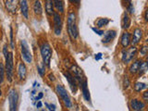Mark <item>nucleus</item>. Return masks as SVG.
<instances>
[{
	"instance_id": "40",
	"label": "nucleus",
	"mask_w": 148,
	"mask_h": 111,
	"mask_svg": "<svg viewBox=\"0 0 148 111\" xmlns=\"http://www.w3.org/2000/svg\"><path fill=\"white\" fill-rule=\"evenodd\" d=\"M48 78H49V81H51V82H54L55 81V76H54V74H49L48 75Z\"/></svg>"
},
{
	"instance_id": "34",
	"label": "nucleus",
	"mask_w": 148,
	"mask_h": 111,
	"mask_svg": "<svg viewBox=\"0 0 148 111\" xmlns=\"http://www.w3.org/2000/svg\"><path fill=\"white\" fill-rule=\"evenodd\" d=\"M128 11L130 14H133L134 13V7H133V4H132L131 2L129 3L128 5Z\"/></svg>"
},
{
	"instance_id": "33",
	"label": "nucleus",
	"mask_w": 148,
	"mask_h": 111,
	"mask_svg": "<svg viewBox=\"0 0 148 111\" xmlns=\"http://www.w3.org/2000/svg\"><path fill=\"white\" fill-rule=\"evenodd\" d=\"M147 50H148V47L146 45H143V47L141 48V50H140V53H141V55L142 56H146V54H147Z\"/></svg>"
},
{
	"instance_id": "32",
	"label": "nucleus",
	"mask_w": 148,
	"mask_h": 111,
	"mask_svg": "<svg viewBox=\"0 0 148 111\" xmlns=\"http://www.w3.org/2000/svg\"><path fill=\"white\" fill-rule=\"evenodd\" d=\"M92 30L94 31L96 34H98V35H103L104 34V31L103 30H99V29H97V28H95V27H92Z\"/></svg>"
},
{
	"instance_id": "23",
	"label": "nucleus",
	"mask_w": 148,
	"mask_h": 111,
	"mask_svg": "<svg viewBox=\"0 0 148 111\" xmlns=\"http://www.w3.org/2000/svg\"><path fill=\"white\" fill-rule=\"evenodd\" d=\"M34 11L36 15H38V16L43 14V7H42L40 0H35V2L34 4Z\"/></svg>"
},
{
	"instance_id": "25",
	"label": "nucleus",
	"mask_w": 148,
	"mask_h": 111,
	"mask_svg": "<svg viewBox=\"0 0 148 111\" xmlns=\"http://www.w3.org/2000/svg\"><path fill=\"white\" fill-rule=\"evenodd\" d=\"M147 69H148V67H147V62L146 61H142L141 65H140V68H139V71H138V73L140 76H143V74H145L147 72Z\"/></svg>"
},
{
	"instance_id": "41",
	"label": "nucleus",
	"mask_w": 148,
	"mask_h": 111,
	"mask_svg": "<svg viewBox=\"0 0 148 111\" xmlns=\"http://www.w3.org/2000/svg\"><path fill=\"white\" fill-rule=\"evenodd\" d=\"M147 13H148V10H146V11H145V21H148V17H147Z\"/></svg>"
},
{
	"instance_id": "4",
	"label": "nucleus",
	"mask_w": 148,
	"mask_h": 111,
	"mask_svg": "<svg viewBox=\"0 0 148 111\" xmlns=\"http://www.w3.org/2000/svg\"><path fill=\"white\" fill-rule=\"evenodd\" d=\"M6 59V68H5V72H6L7 79L8 82H11L13 80V74H14V58H13V53L8 52Z\"/></svg>"
},
{
	"instance_id": "28",
	"label": "nucleus",
	"mask_w": 148,
	"mask_h": 111,
	"mask_svg": "<svg viewBox=\"0 0 148 111\" xmlns=\"http://www.w3.org/2000/svg\"><path fill=\"white\" fill-rule=\"evenodd\" d=\"M5 78V68L2 63H0V84L3 82Z\"/></svg>"
},
{
	"instance_id": "21",
	"label": "nucleus",
	"mask_w": 148,
	"mask_h": 111,
	"mask_svg": "<svg viewBox=\"0 0 148 111\" xmlns=\"http://www.w3.org/2000/svg\"><path fill=\"white\" fill-rule=\"evenodd\" d=\"M54 8L58 11V13H64L65 7H64V1L63 0H53Z\"/></svg>"
},
{
	"instance_id": "12",
	"label": "nucleus",
	"mask_w": 148,
	"mask_h": 111,
	"mask_svg": "<svg viewBox=\"0 0 148 111\" xmlns=\"http://www.w3.org/2000/svg\"><path fill=\"white\" fill-rule=\"evenodd\" d=\"M80 87L82 89V96L83 98H84L85 101L87 102H91V95H90V91H89V88H88V82H87V79L85 81H83L81 84H80Z\"/></svg>"
},
{
	"instance_id": "17",
	"label": "nucleus",
	"mask_w": 148,
	"mask_h": 111,
	"mask_svg": "<svg viewBox=\"0 0 148 111\" xmlns=\"http://www.w3.org/2000/svg\"><path fill=\"white\" fill-rule=\"evenodd\" d=\"M18 78H20L21 81H23L26 79V76H27V69H26V66L24 63L21 62L18 64Z\"/></svg>"
},
{
	"instance_id": "39",
	"label": "nucleus",
	"mask_w": 148,
	"mask_h": 111,
	"mask_svg": "<svg viewBox=\"0 0 148 111\" xmlns=\"http://www.w3.org/2000/svg\"><path fill=\"white\" fill-rule=\"evenodd\" d=\"M69 2L72 3V4H75V5H79L81 2V0H69Z\"/></svg>"
},
{
	"instance_id": "11",
	"label": "nucleus",
	"mask_w": 148,
	"mask_h": 111,
	"mask_svg": "<svg viewBox=\"0 0 148 111\" xmlns=\"http://www.w3.org/2000/svg\"><path fill=\"white\" fill-rule=\"evenodd\" d=\"M5 6L8 12L16 13L18 7V0H5Z\"/></svg>"
},
{
	"instance_id": "26",
	"label": "nucleus",
	"mask_w": 148,
	"mask_h": 111,
	"mask_svg": "<svg viewBox=\"0 0 148 111\" xmlns=\"http://www.w3.org/2000/svg\"><path fill=\"white\" fill-rule=\"evenodd\" d=\"M147 88V85L145 84V83H143V82H136L135 84H134V90H135V92H142L143 90H145Z\"/></svg>"
},
{
	"instance_id": "35",
	"label": "nucleus",
	"mask_w": 148,
	"mask_h": 111,
	"mask_svg": "<svg viewBox=\"0 0 148 111\" xmlns=\"http://www.w3.org/2000/svg\"><path fill=\"white\" fill-rule=\"evenodd\" d=\"M3 53H4V57L7 58V56L8 54V45H4V48H3Z\"/></svg>"
},
{
	"instance_id": "1",
	"label": "nucleus",
	"mask_w": 148,
	"mask_h": 111,
	"mask_svg": "<svg viewBox=\"0 0 148 111\" xmlns=\"http://www.w3.org/2000/svg\"><path fill=\"white\" fill-rule=\"evenodd\" d=\"M67 29H68V34L69 37L72 40H76L78 38L79 32H78V27H77V17L75 12H69L68 14V18H67Z\"/></svg>"
},
{
	"instance_id": "16",
	"label": "nucleus",
	"mask_w": 148,
	"mask_h": 111,
	"mask_svg": "<svg viewBox=\"0 0 148 111\" xmlns=\"http://www.w3.org/2000/svg\"><path fill=\"white\" fill-rule=\"evenodd\" d=\"M120 44H121L123 48H126L131 44V34L129 32H125L122 34L121 38H120Z\"/></svg>"
},
{
	"instance_id": "3",
	"label": "nucleus",
	"mask_w": 148,
	"mask_h": 111,
	"mask_svg": "<svg viewBox=\"0 0 148 111\" xmlns=\"http://www.w3.org/2000/svg\"><path fill=\"white\" fill-rule=\"evenodd\" d=\"M56 92H57V94L59 96V98L62 100L65 106H66L67 108H72V102H71V97H69L68 92L66 90V88L61 84H57L56 85Z\"/></svg>"
},
{
	"instance_id": "14",
	"label": "nucleus",
	"mask_w": 148,
	"mask_h": 111,
	"mask_svg": "<svg viewBox=\"0 0 148 111\" xmlns=\"http://www.w3.org/2000/svg\"><path fill=\"white\" fill-rule=\"evenodd\" d=\"M142 37H143V31L141 29H139V28H136V29L133 31V34L131 39V44L132 45H138L140 43Z\"/></svg>"
},
{
	"instance_id": "31",
	"label": "nucleus",
	"mask_w": 148,
	"mask_h": 111,
	"mask_svg": "<svg viewBox=\"0 0 148 111\" xmlns=\"http://www.w3.org/2000/svg\"><path fill=\"white\" fill-rule=\"evenodd\" d=\"M45 106H46V108H47L48 110H52V111H55L56 109H57V108H56V106H55V105L49 104V103H46V102L45 103Z\"/></svg>"
},
{
	"instance_id": "42",
	"label": "nucleus",
	"mask_w": 148,
	"mask_h": 111,
	"mask_svg": "<svg viewBox=\"0 0 148 111\" xmlns=\"http://www.w3.org/2000/svg\"><path fill=\"white\" fill-rule=\"evenodd\" d=\"M126 2H128V3H130V2H131V0H126Z\"/></svg>"
},
{
	"instance_id": "29",
	"label": "nucleus",
	"mask_w": 148,
	"mask_h": 111,
	"mask_svg": "<svg viewBox=\"0 0 148 111\" xmlns=\"http://www.w3.org/2000/svg\"><path fill=\"white\" fill-rule=\"evenodd\" d=\"M130 85H131L130 79H129L128 76H125L124 79H123V87H124V89H128V88L130 87Z\"/></svg>"
},
{
	"instance_id": "19",
	"label": "nucleus",
	"mask_w": 148,
	"mask_h": 111,
	"mask_svg": "<svg viewBox=\"0 0 148 111\" xmlns=\"http://www.w3.org/2000/svg\"><path fill=\"white\" fill-rule=\"evenodd\" d=\"M21 12L25 18H29V7H28L27 0H21Z\"/></svg>"
},
{
	"instance_id": "18",
	"label": "nucleus",
	"mask_w": 148,
	"mask_h": 111,
	"mask_svg": "<svg viewBox=\"0 0 148 111\" xmlns=\"http://www.w3.org/2000/svg\"><path fill=\"white\" fill-rule=\"evenodd\" d=\"M45 12L49 17H52L54 14V3L53 0H45Z\"/></svg>"
},
{
	"instance_id": "24",
	"label": "nucleus",
	"mask_w": 148,
	"mask_h": 111,
	"mask_svg": "<svg viewBox=\"0 0 148 111\" xmlns=\"http://www.w3.org/2000/svg\"><path fill=\"white\" fill-rule=\"evenodd\" d=\"M109 22H110V20L108 18H99L98 20L95 21V24L98 28H102V27L106 26Z\"/></svg>"
},
{
	"instance_id": "13",
	"label": "nucleus",
	"mask_w": 148,
	"mask_h": 111,
	"mask_svg": "<svg viewBox=\"0 0 148 111\" xmlns=\"http://www.w3.org/2000/svg\"><path fill=\"white\" fill-rule=\"evenodd\" d=\"M116 35H117V32L115 30H108L106 32H104V37L102 39V43L103 44H109L114 39Z\"/></svg>"
},
{
	"instance_id": "38",
	"label": "nucleus",
	"mask_w": 148,
	"mask_h": 111,
	"mask_svg": "<svg viewBox=\"0 0 148 111\" xmlns=\"http://www.w3.org/2000/svg\"><path fill=\"white\" fill-rule=\"evenodd\" d=\"M95 58L96 60H100V59L102 58V54H101V53L95 54Z\"/></svg>"
},
{
	"instance_id": "10",
	"label": "nucleus",
	"mask_w": 148,
	"mask_h": 111,
	"mask_svg": "<svg viewBox=\"0 0 148 111\" xmlns=\"http://www.w3.org/2000/svg\"><path fill=\"white\" fill-rule=\"evenodd\" d=\"M64 76L67 79V81L69 82V87H71V92H73V94H76L77 89H78V82L76 81V79L74 78V76L72 75V74L69 71L64 72Z\"/></svg>"
},
{
	"instance_id": "5",
	"label": "nucleus",
	"mask_w": 148,
	"mask_h": 111,
	"mask_svg": "<svg viewBox=\"0 0 148 111\" xmlns=\"http://www.w3.org/2000/svg\"><path fill=\"white\" fill-rule=\"evenodd\" d=\"M21 56L24 61L26 63L31 64L32 62V55L30 51L29 45L26 42V40H21Z\"/></svg>"
},
{
	"instance_id": "7",
	"label": "nucleus",
	"mask_w": 148,
	"mask_h": 111,
	"mask_svg": "<svg viewBox=\"0 0 148 111\" xmlns=\"http://www.w3.org/2000/svg\"><path fill=\"white\" fill-rule=\"evenodd\" d=\"M137 54V48L135 45H132V47H130L128 50H122V56H121V60L125 64H128L132 61L133 58L135 57Z\"/></svg>"
},
{
	"instance_id": "9",
	"label": "nucleus",
	"mask_w": 148,
	"mask_h": 111,
	"mask_svg": "<svg viewBox=\"0 0 148 111\" xmlns=\"http://www.w3.org/2000/svg\"><path fill=\"white\" fill-rule=\"evenodd\" d=\"M71 69L72 75L76 79V81L78 82V85H80L83 81L86 80V77L84 75V73H83L82 69L79 66H77V65H73Z\"/></svg>"
},
{
	"instance_id": "6",
	"label": "nucleus",
	"mask_w": 148,
	"mask_h": 111,
	"mask_svg": "<svg viewBox=\"0 0 148 111\" xmlns=\"http://www.w3.org/2000/svg\"><path fill=\"white\" fill-rule=\"evenodd\" d=\"M8 105H9V110L10 111H15L18 108V92L12 88L10 89L8 95Z\"/></svg>"
},
{
	"instance_id": "30",
	"label": "nucleus",
	"mask_w": 148,
	"mask_h": 111,
	"mask_svg": "<svg viewBox=\"0 0 148 111\" xmlns=\"http://www.w3.org/2000/svg\"><path fill=\"white\" fill-rule=\"evenodd\" d=\"M9 36H10V46H11V49H14V41H13V30L12 28L10 27V32H9Z\"/></svg>"
},
{
	"instance_id": "37",
	"label": "nucleus",
	"mask_w": 148,
	"mask_h": 111,
	"mask_svg": "<svg viewBox=\"0 0 148 111\" xmlns=\"http://www.w3.org/2000/svg\"><path fill=\"white\" fill-rule=\"evenodd\" d=\"M34 106H36V108H42L43 106V103H42V101L41 100H38L36 102V103L34 104Z\"/></svg>"
},
{
	"instance_id": "36",
	"label": "nucleus",
	"mask_w": 148,
	"mask_h": 111,
	"mask_svg": "<svg viewBox=\"0 0 148 111\" xmlns=\"http://www.w3.org/2000/svg\"><path fill=\"white\" fill-rule=\"evenodd\" d=\"M143 99L145 100V102L148 101V92H147V91H145V92H143Z\"/></svg>"
},
{
	"instance_id": "20",
	"label": "nucleus",
	"mask_w": 148,
	"mask_h": 111,
	"mask_svg": "<svg viewBox=\"0 0 148 111\" xmlns=\"http://www.w3.org/2000/svg\"><path fill=\"white\" fill-rule=\"evenodd\" d=\"M132 24V21H131V17H130L129 13L128 12H125L123 14V17H122V21H121V25L122 28L124 30H128L130 27H131Z\"/></svg>"
},
{
	"instance_id": "22",
	"label": "nucleus",
	"mask_w": 148,
	"mask_h": 111,
	"mask_svg": "<svg viewBox=\"0 0 148 111\" xmlns=\"http://www.w3.org/2000/svg\"><path fill=\"white\" fill-rule=\"evenodd\" d=\"M142 63V60L138 59L136 60V61H134L131 67H130V72H131L132 74H137L138 73V71H139V68H140V65Z\"/></svg>"
},
{
	"instance_id": "27",
	"label": "nucleus",
	"mask_w": 148,
	"mask_h": 111,
	"mask_svg": "<svg viewBox=\"0 0 148 111\" xmlns=\"http://www.w3.org/2000/svg\"><path fill=\"white\" fill-rule=\"evenodd\" d=\"M37 71H38L39 75L41 77H44L45 76V65L44 62L38 64V66H37Z\"/></svg>"
},
{
	"instance_id": "8",
	"label": "nucleus",
	"mask_w": 148,
	"mask_h": 111,
	"mask_svg": "<svg viewBox=\"0 0 148 111\" xmlns=\"http://www.w3.org/2000/svg\"><path fill=\"white\" fill-rule=\"evenodd\" d=\"M53 23H54V32L55 34L58 36L61 34L62 32V18L61 16L59 15L58 12H54L53 14Z\"/></svg>"
},
{
	"instance_id": "2",
	"label": "nucleus",
	"mask_w": 148,
	"mask_h": 111,
	"mask_svg": "<svg viewBox=\"0 0 148 111\" xmlns=\"http://www.w3.org/2000/svg\"><path fill=\"white\" fill-rule=\"evenodd\" d=\"M40 52L42 56V59H43V62L46 67H50V62H51V58H52V54L53 51L51 48L50 45L47 42H45V43L41 45L40 47Z\"/></svg>"
},
{
	"instance_id": "15",
	"label": "nucleus",
	"mask_w": 148,
	"mask_h": 111,
	"mask_svg": "<svg viewBox=\"0 0 148 111\" xmlns=\"http://www.w3.org/2000/svg\"><path fill=\"white\" fill-rule=\"evenodd\" d=\"M130 106L132 110L135 111H140V110H143L145 108V104L143 103V101L139 100V99H132L131 100V103H130Z\"/></svg>"
}]
</instances>
